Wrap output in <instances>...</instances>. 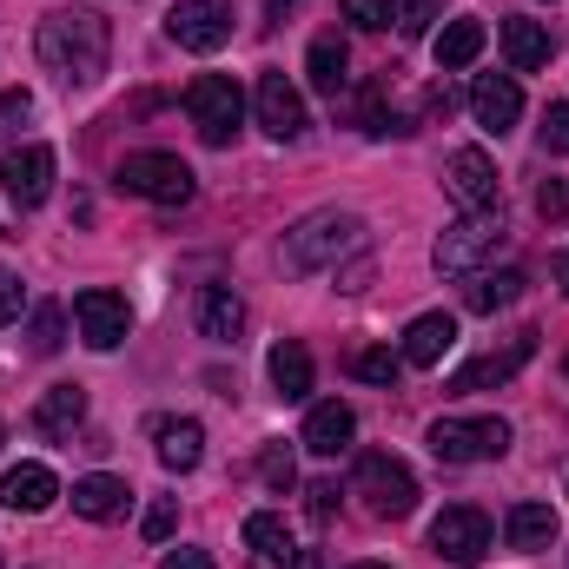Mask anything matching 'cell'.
<instances>
[{"instance_id": "cell-27", "label": "cell", "mask_w": 569, "mask_h": 569, "mask_svg": "<svg viewBox=\"0 0 569 569\" xmlns=\"http://www.w3.org/2000/svg\"><path fill=\"white\" fill-rule=\"evenodd\" d=\"M523 284H530V279H523L517 266H510V272H477V279H470V291H463V305L490 318V311H503V305H517V298H523Z\"/></svg>"}, {"instance_id": "cell-15", "label": "cell", "mask_w": 569, "mask_h": 569, "mask_svg": "<svg viewBox=\"0 0 569 569\" xmlns=\"http://www.w3.org/2000/svg\"><path fill=\"white\" fill-rule=\"evenodd\" d=\"M470 113H477L483 133H510V127L523 120V87L503 80V73H483V80L470 87Z\"/></svg>"}, {"instance_id": "cell-10", "label": "cell", "mask_w": 569, "mask_h": 569, "mask_svg": "<svg viewBox=\"0 0 569 569\" xmlns=\"http://www.w3.org/2000/svg\"><path fill=\"white\" fill-rule=\"evenodd\" d=\"M166 33L186 47V53H219L232 40V7L226 0H179L166 13Z\"/></svg>"}, {"instance_id": "cell-2", "label": "cell", "mask_w": 569, "mask_h": 569, "mask_svg": "<svg viewBox=\"0 0 569 569\" xmlns=\"http://www.w3.org/2000/svg\"><path fill=\"white\" fill-rule=\"evenodd\" d=\"M358 246H365V219H351V212H311V219H298L284 232L279 266L291 279H311V272H331L338 259H351Z\"/></svg>"}, {"instance_id": "cell-31", "label": "cell", "mask_w": 569, "mask_h": 569, "mask_svg": "<svg viewBox=\"0 0 569 569\" xmlns=\"http://www.w3.org/2000/svg\"><path fill=\"white\" fill-rule=\"evenodd\" d=\"M27 345H33L40 358H53V351L67 345V318H60V305H40V311H33V325H27Z\"/></svg>"}, {"instance_id": "cell-3", "label": "cell", "mask_w": 569, "mask_h": 569, "mask_svg": "<svg viewBox=\"0 0 569 569\" xmlns=\"http://www.w3.org/2000/svg\"><path fill=\"white\" fill-rule=\"evenodd\" d=\"M351 490H358V497L371 503V517H385V523H398V517L418 510V477H411V463L391 457V450H365Z\"/></svg>"}, {"instance_id": "cell-18", "label": "cell", "mask_w": 569, "mask_h": 569, "mask_svg": "<svg viewBox=\"0 0 569 569\" xmlns=\"http://www.w3.org/2000/svg\"><path fill=\"white\" fill-rule=\"evenodd\" d=\"M450 345H457V318H450V311H425V318H411V331H405V365L430 371V365H443Z\"/></svg>"}, {"instance_id": "cell-44", "label": "cell", "mask_w": 569, "mask_h": 569, "mask_svg": "<svg viewBox=\"0 0 569 569\" xmlns=\"http://www.w3.org/2000/svg\"><path fill=\"white\" fill-rule=\"evenodd\" d=\"M0 239H7V226H0Z\"/></svg>"}, {"instance_id": "cell-21", "label": "cell", "mask_w": 569, "mask_h": 569, "mask_svg": "<svg viewBox=\"0 0 569 569\" xmlns=\"http://www.w3.org/2000/svg\"><path fill=\"white\" fill-rule=\"evenodd\" d=\"M199 331H206L212 345H232V338L246 331V305H239L232 284H206V291H199Z\"/></svg>"}, {"instance_id": "cell-24", "label": "cell", "mask_w": 569, "mask_h": 569, "mask_svg": "<svg viewBox=\"0 0 569 569\" xmlns=\"http://www.w3.org/2000/svg\"><path fill=\"white\" fill-rule=\"evenodd\" d=\"M152 437H159V463H166V470H199V457H206V430L192 425V418H159Z\"/></svg>"}, {"instance_id": "cell-35", "label": "cell", "mask_w": 569, "mask_h": 569, "mask_svg": "<svg viewBox=\"0 0 569 569\" xmlns=\"http://www.w3.org/2000/svg\"><path fill=\"white\" fill-rule=\"evenodd\" d=\"M537 140H543V152H569V107H550V113H543Z\"/></svg>"}, {"instance_id": "cell-33", "label": "cell", "mask_w": 569, "mask_h": 569, "mask_svg": "<svg viewBox=\"0 0 569 569\" xmlns=\"http://www.w3.org/2000/svg\"><path fill=\"white\" fill-rule=\"evenodd\" d=\"M437 13H443V0H405V7H398V27H405V40H425L430 27H437Z\"/></svg>"}, {"instance_id": "cell-23", "label": "cell", "mask_w": 569, "mask_h": 569, "mask_svg": "<svg viewBox=\"0 0 569 569\" xmlns=\"http://www.w3.org/2000/svg\"><path fill=\"white\" fill-rule=\"evenodd\" d=\"M80 418H87V391H80V385H53V391L33 405V430H40V437H73Z\"/></svg>"}, {"instance_id": "cell-29", "label": "cell", "mask_w": 569, "mask_h": 569, "mask_svg": "<svg viewBox=\"0 0 569 569\" xmlns=\"http://www.w3.org/2000/svg\"><path fill=\"white\" fill-rule=\"evenodd\" d=\"M272 385H279V398H305L311 391V351L298 338L272 345Z\"/></svg>"}, {"instance_id": "cell-39", "label": "cell", "mask_w": 569, "mask_h": 569, "mask_svg": "<svg viewBox=\"0 0 569 569\" xmlns=\"http://www.w3.org/2000/svg\"><path fill=\"white\" fill-rule=\"evenodd\" d=\"M13 318H20V279L0 272V325H13Z\"/></svg>"}, {"instance_id": "cell-4", "label": "cell", "mask_w": 569, "mask_h": 569, "mask_svg": "<svg viewBox=\"0 0 569 569\" xmlns=\"http://www.w3.org/2000/svg\"><path fill=\"white\" fill-rule=\"evenodd\" d=\"M186 113H192V127H199L206 146H232L239 120H246V93H239V80H226V73H199V80L186 87Z\"/></svg>"}, {"instance_id": "cell-12", "label": "cell", "mask_w": 569, "mask_h": 569, "mask_svg": "<svg viewBox=\"0 0 569 569\" xmlns=\"http://www.w3.org/2000/svg\"><path fill=\"white\" fill-rule=\"evenodd\" d=\"M0 192H7L20 212L47 206V192H53V152H47V146H20V152H7V159H0Z\"/></svg>"}, {"instance_id": "cell-25", "label": "cell", "mask_w": 569, "mask_h": 569, "mask_svg": "<svg viewBox=\"0 0 569 569\" xmlns=\"http://www.w3.org/2000/svg\"><path fill=\"white\" fill-rule=\"evenodd\" d=\"M246 550L259 557V563H272V569H284L298 550H291V530H284V517H272V510H252L246 517Z\"/></svg>"}, {"instance_id": "cell-37", "label": "cell", "mask_w": 569, "mask_h": 569, "mask_svg": "<svg viewBox=\"0 0 569 569\" xmlns=\"http://www.w3.org/2000/svg\"><path fill=\"white\" fill-rule=\"evenodd\" d=\"M259 470H266V483H272V490H291V477H298V470H291V450H279V443L259 457Z\"/></svg>"}, {"instance_id": "cell-22", "label": "cell", "mask_w": 569, "mask_h": 569, "mask_svg": "<svg viewBox=\"0 0 569 569\" xmlns=\"http://www.w3.org/2000/svg\"><path fill=\"white\" fill-rule=\"evenodd\" d=\"M503 537H510V550L537 557V550L557 543V510H550V503H517V510L503 517Z\"/></svg>"}, {"instance_id": "cell-28", "label": "cell", "mask_w": 569, "mask_h": 569, "mask_svg": "<svg viewBox=\"0 0 569 569\" xmlns=\"http://www.w3.org/2000/svg\"><path fill=\"white\" fill-rule=\"evenodd\" d=\"M483 40H490V33H483V20H450V27L437 33V67H443V73L470 67V60L483 53Z\"/></svg>"}, {"instance_id": "cell-36", "label": "cell", "mask_w": 569, "mask_h": 569, "mask_svg": "<svg viewBox=\"0 0 569 569\" xmlns=\"http://www.w3.org/2000/svg\"><path fill=\"white\" fill-rule=\"evenodd\" d=\"M172 523H179V503H172V497H159V503L146 510V543H166V537H172Z\"/></svg>"}, {"instance_id": "cell-30", "label": "cell", "mask_w": 569, "mask_h": 569, "mask_svg": "<svg viewBox=\"0 0 569 569\" xmlns=\"http://www.w3.org/2000/svg\"><path fill=\"white\" fill-rule=\"evenodd\" d=\"M351 371H358L365 385H398V378H405V351L371 345V351H358V358H351Z\"/></svg>"}, {"instance_id": "cell-5", "label": "cell", "mask_w": 569, "mask_h": 569, "mask_svg": "<svg viewBox=\"0 0 569 569\" xmlns=\"http://www.w3.org/2000/svg\"><path fill=\"white\" fill-rule=\"evenodd\" d=\"M120 192L152 206H186L192 199V166L179 152H127L120 159Z\"/></svg>"}, {"instance_id": "cell-14", "label": "cell", "mask_w": 569, "mask_h": 569, "mask_svg": "<svg viewBox=\"0 0 569 569\" xmlns=\"http://www.w3.org/2000/svg\"><path fill=\"white\" fill-rule=\"evenodd\" d=\"M252 107H259V127H266L272 140H298V133H305V100H298V87H291L284 73H259Z\"/></svg>"}, {"instance_id": "cell-32", "label": "cell", "mask_w": 569, "mask_h": 569, "mask_svg": "<svg viewBox=\"0 0 569 569\" xmlns=\"http://www.w3.org/2000/svg\"><path fill=\"white\" fill-rule=\"evenodd\" d=\"M345 20H351V27H365V33H378V27H391V20H398V0H345Z\"/></svg>"}, {"instance_id": "cell-11", "label": "cell", "mask_w": 569, "mask_h": 569, "mask_svg": "<svg viewBox=\"0 0 569 569\" xmlns=\"http://www.w3.org/2000/svg\"><path fill=\"white\" fill-rule=\"evenodd\" d=\"M73 318H80V338H87L93 351H120V345H127V331H133L127 298H120V291H107V284L80 291V298H73Z\"/></svg>"}, {"instance_id": "cell-16", "label": "cell", "mask_w": 569, "mask_h": 569, "mask_svg": "<svg viewBox=\"0 0 569 569\" xmlns=\"http://www.w3.org/2000/svg\"><path fill=\"white\" fill-rule=\"evenodd\" d=\"M53 497H60V477H53L47 463H13V470L0 477V503H7V510H20V517L53 510Z\"/></svg>"}, {"instance_id": "cell-38", "label": "cell", "mask_w": 569, "mask_h": 569, "mask_svg": "<svg viewBox=\"0 0 569 569\" xmlns=\"http://www.w3.org/2000/svg\"><path fill=\"white\" fill-rule=\"evenodd\" d=\"M338 517V483H311V523H331Z\"/></svg>"}, {"instance_id": "cell-41", "label": "cell", "mask_w": 569, "mask_h": 569, "mask_svg": "<svg viewBox=\"0 0 569 569\" xmlns=\"http://www.w3.org/2000/svg\"><path fill=\"white\" fill-rule=\"evenodd\" d=\"M0 113H7V120H27V113H33V93H20V87H13V93L0 100Z\"/></svg>"}, {"instance_id": "cell-19", "label": "cell", "mask_w": 569, "mask_h": 569, "mask_svg": "<svg viewBox=\"0 0 569 569\" xmlns=\"http://www.w3.org/2000/svg\"><path fill=\"white\" fill-rule=\"evenodd\" d=\"M127 503H133V490H127L120 477H107V470H93V477L73 483V510H80L87 523H113V517H127Z\"/></svg>"}, {"instance_id": "cell-20", "label": "cell", "mask_w": 569, "mask_h": 569, "mask_svg": "<svg viewBox=\"0 0 569 569\" xmlns=\"http://www.w3.org/2000/svg\"><path fill=\"white\" fill-rule=\"evenodd\" d=\"M358 437V418H351V405H311V418H305V450L311 457H338L345 443Z\"/></svg>"}, {"instance_id": "cell-42", "label": "cell", "mask_w": 569, "mask_h": 569, "mask_svg": "<svg viewBox=\"0 0 569 569\" xmlns=\"http://www.w3.org/2000/svg\"><path fill=\"white\" fill-rule=\"evenodd\" d=\"M550 272H557V284H563V291H569V246H563V252H557V266H550Z\"/></svg>"}, {"instance_id": "cell-1", "label": "cell", "mask_w": 569, "mask_h": 569, "mask_svg": "<svg viewBox=\"0 0 569 569\" xmlns=\"http://www.w3.org/2000/svg\"><path fill=\"white\" fill-rule=\"evenodd\" d=\"M33 53L60 87H93L113 60V27L93 7H53L33 33Z\"/></svg>"}, {"instance_id": "cell-8", "label": "cell", "mask_w": 569, "mask_h": 569, "mask_svg": "<svg viewBox=\"0 0 569 569\" xmlns=\"http://www.w3.org/2000/svg\"><path fill=\"white\" fill-rule=\"evenodd\" d=\"M430 550L457 569H477L490 557V517H483L477 503H450V510L430 523Z\"/></svg>"}, {"instance_id": "cell-6", "label": "cell", "mask_w": 569, "mask_h": 569, "mask_svg": "<svg viewBox=\"0 0 569 569\" xmlns=\"http://www.w3.org/2000/svg\"><path fill=\"white\" fill-rule=\"evenodd\" d=\"M430 450H437V463H490L510 450V425L503 418H437Z\"/></svg>"}, {"instance_id": "cell-34", "label": "cell", "mask_w": 569, "mask_h": 569, "mask_svg": "<svg viewBox=\"0 0 569 569\" xmlns=\"http://www.w3.org/2000/svg\"><path fill=\"white\" fill-rule=\"evenodd\" d=\"M537 212H543L550 226H563V219H569V179H543V192H537Z\"/></svg>"}, {"instance_id": "cell-9", "label": "cell", "mask_w": 569, "mask_h": 569, "mask_svg": "<svg viewBox=\"0 0 569 569\" xmlns=\"http://www.w3.org/2000/svg\"><path fill=\"white\" fill-rule=\"evenodd\" d=\"M443 186H450V199L463 212H497L503 206V179H497V166H490L483 146H457L443 159Z\"/></svg>"}, {"instance_id": "cell-26", "label": "cell", "mask_w": 569, "mask_h": 569, "mask_svg": "<svg viewBox=\"0 0 569 569\" xmlns=\"http://www.w3.org/2000/svg\"><path fill=\"white\" fill-rule=\"evenodd\" d=\"M345 67H351L345 40H331V33H325V40H311V53H305V73H311V87H318V93H331V100H338V93H345V80H351Z\"/></svg>"}, {"instance_id": "cell-7", "label": "cell", "mask_w": 569, "mask_h": 569, "mask_svg": "<svg viewBox=\"0 0 569 569\" xmlns=\"http://www.w3.org/2000/svg\"><path fill=\"white\" fill-rule=\"evenodd\" d=\"M503 246V212H463L443 239H437V272L443 279H463V272H477V259H490Z\"/></svg>"}, {"instance_id": "cell-43", "label": "cell", "mask_w": 569, "mask_h": 569, "mask_svg": "<svg viewBox=\"0 0 569 569\" xmlns=\"http://www.w3.org/2000/svg\"><path fill=\"white\" fill-rule=\"evenodd\" d=\"M358 569H385V563H358Z\"/></svg>"}, {"instance_id": "cell-17", "label": "cell", "mask_w": 569, "mask_h": 569, "mask_svg": "<svg viewBox=\"0 0 569 569\" xmlns=\"http://www.w3.org/2000/svg\"><path fill=\"white\" fill-rule=\"evenodd\" d=\"M550 53H557V33H550V20H503V60H510L517 73H537V67H550Z\"/></svg>"}, {"instance_id": "cell-13", "label": "cell", "mask_w": 569, "mask_h": 569, "mask_svg": "<svg viewBox=\"0 0 569 569\" xmlns=\"http://www.w3.org/2000/svg\"><path fill=\"white\" fill-rule=\"evenodd\" d=\"M537 358V331H517L503 351H483V358H470L457 378H450V391H490V385H510L523 365Z\"/></svg>"}, {"instance_id": "cell-40", "label": "cell", "mask_w": 569, "mask_h": 569, "mask_svg": "<svg viewBox=\"0 0 569 569\" xmlns=\"http://www.w3.org/2000/svg\"><path fill=\"white\" fill-rule=\"evenodd\" d=\"M159 569H212V557H206V550H172Z\"/></svg>"}]
</instances>
